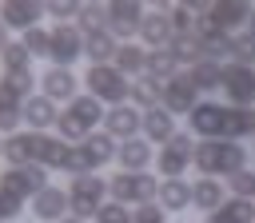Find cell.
Here are the masks:
<instances>
[{
    "label": "cell",
    "mask_w": 255,
    "mask_h": 223,
    "mask_svg": "<svg viewBox=\"0 0 255 223\" xmlns=\"http://www.w3.org/2000/svg\"><path fill=\"white\" fill-rule=\"evenodd\" d=\"M191 163L199 167V175L207 179H231L235 171L247 167V147L231 143V139H199L195 151H191Z\"/></svg>",
    "instance_id": "6da1fadb"
},
{
    "label": "cell",
    "mask_w": 255,
    "mask_h": 223,
    "mask_svg": "<svg viewBox=\"0 0 255 223\" xmlns=\"http://www.w3.org/2000/svg\"><path fill=\"white\" fill-rule=\"evenodd\" d=\"M108 195H112V203H124V207L135 203V207H143V203L159 199V179L147 175V171H120V175L108 179Z\"/></svg>",
    "instance_id": "7a4b0ae2"
},
{
    "label": "cell",
    "mask_w": 255,
    "mask_h": 223,
    "mask_svg": "<svg viewBox=\"0 0 255 223\" xmlns=\"http://www.w3.org/2000/svg\"><path fill=\"white\" fill-rule=\"evenodd\" d=\"M84 84H88V96H96L100 104H112V108H120V104H128V96H131V80H128L124 72H116L112 64H100V68H88V76H84Z\"/></svg>",
    "instance_id": "3957f363"
},
{
    "label": "cell",
    "mask_w": 255,
    "mask_h": 223,
    "mask_svg": "<svg viewBox=\"0 0 255 223\" xmlns=\"http://www.w3.org/2000/svg\"><path fill=\"white\" fill-rule=\"evenodd\" d=\"M68 203H72V215L76 219H96V211L108 203V179L100 175H76L68 183Z\"/></svg>",
    "instance_id": "277c9868"
},
{
    "label": "cell",
    "mask_w": 255,
    "mask_h": 223,
    "mask_svg": "<svg viewBox=\"0 0 255 223\" xmlns=\"http://www.w3.org/2000/svg\"><path fill=\"white\" fill-rule=\"evenodd\" d=\"M44 187H48V171L36 167V163H28V167H8V171L0 175V195H8V199L20 203V207H24V199H36Z\"/></svg>",
    "instance_id": "5b68a950"
},
{
    "label": "cell",
    "mask_w": 255,
    "mask_h": 223,
    "mask_svg": "<svg viewBox=\"0 0 255 223\" xmlns=\"http://www.w3.org/2000/svg\"><path fill=\"white\" fill-rule=\"evenodd\" d=\"M191 135L187 131H175L163 147H159V175L163 179H183V171L191 167Z\"/></svg>",
    "instance_id": "8992f818"
},
{
    "label": "cell",
    "mask_w": 255,
    "mask_h": 223,
    "mask_svg": "<svg viewBox=\"0 0 255 223\" xmlns=\"http://www.w3.org/2000/svg\"><path fill=\"white\" fill-rule=\"evenodd\" d=\"M223 96L231 100V108H251L255 104V68L223 64Z\"/></svg>",
    "instance_id": "52a82bcc"
},
{
    "label": "cell",
    "mask_w": 255,
    "mask_h": 223,
    "mask_svg": "<svg viewBox=\"0 0 255 223\" xmlns=\"http://www.w3.org/2000/svg\"><path fill=\"white\" fill-rule=\"evenodd\" d=\"M52 32V68H68L76 56H84V32H80V24H56V28H48Z\"/></svg>",
    "instance_id": "ba28073f"
},
{
    "label": "cell",
    "mask_w": 255,
    "mask_h": 223,
    "mask_svg": "<svg viewBox=\"0 0 255 223\" xmlns=\"http://www.w3.org/2000/svg\"><path fill=\"white\" fill-rule=\"evenodd\" d=\"M195 96H199V92H195L191 76H187V72H179V76H171V80L163 84V96H159V104H163L171 115H191V108L199 104Z\"/></svg>",
    "instance_id": "9c48e42d"
},
{
    "label": "cell",
    "mask_w": 255,
    "mask_h": 223,
    "mask_svg": "<svg viewBox=\"0 0 255 223\" xmlns=\"http://www.w3.org/2000/svg\"><path fill=\"white\" fill-rule=\"evenodd\" d=\"M143 4H135V0H116V4H108V32L116 36V40H128L131 32H139V24H143Z\"/></svg>",
    "instance_id": "30bf717a"
},
{
    "label": "cell",
    "mask_w": 255,
    "mask_h": 223,
    "mask_svg": "<svg viewBox=\"0 0 255 223\" xmlns=\"http://www.w3.org/2000/svg\"><path fill=\"white\" fill-rule=\"evenodd\" d=\"M104 131H108L112 139H135V135L143 131V112H139L135 104H120V108H112V112L104 115Z\"/></svg>",
    "instance_id": "8fae6325"
},
{
    "label": "cell",
    "mask_w": 255,
    "mask_h": 223,
    "mask_svg": "<svg viewBox=\"0 0 255 223\" xmlns=\"http://www.w3.org/2000/svg\"><path fill=\"white\" fill-rule=\"evenodd\" d=\"M187 127L199 139H223V104H195L187 115Z\"/></svg>",
    "instance_id": "7c38bea8"
},
{
    "label": "cell",
    "mask_w": 255,
    "mask_h": 223,
    "mask_svg": "<svg viewBox=\"0 0 255 223\" xmlns=\"http://www.w3.org/2000/svg\"><path fill=\"white\" fill-rule=\"evenodd\" d=\"M68 211H72V203H68V191L64 187H44L36 199H32V215L36 219H44V223H60V219H68Z\"/></svg>",
    "instance_id": "4fadbf2b"
},
{
    "label": "cell",
    "mask_w": 255,
    "mask_h": 223,
    "mask_svg": "<svg viewBox=\"0 0 255 223\" xmlns=\"http://www.w3.org/2000/svg\"><path fill=\"white\" fill-rule=\"evenodd\" d=\"M139 40L155 52V48H171V40H175V28H171V16L163 12V8H155V12H147L143 16V24H139Z\"/></svg>",
    "instance_id": "5bb4252c"
},
{
    "label": "cell",
    "mask_w": 255,
    "mask_h": 223,
    "mask_svg": "<svg viewBox=\"0 0 255 223\" xmlns=\"http://www.w3.org/2000/svg\"><path fill=\"white\" fill-rule=\"evenodd\" d=\"M251 20V4H243V0H227V4H211V16H207V24L215 28V32H223V36H231L239 24H247Z\"/></svg>",
    "instance_id": "9a60e30c"
},
{
    "label": "cell",
    "mask_w": 255,
    "mask_h": 223,
    "mask_svg": "<svg viewBox=\"0 0 255 223\" xmlns=\"http://www.w3.org/2000/svg\"><path fill=\"white\" fill-rule=\"evenodd\" d=\"M40 12H44V4H32V0H4V4H0V24H4V28H24V32H32L36 20H40Z\"/></svg>",
    "instance_id": "2e32d148"
},
{
    "label": "cell",
    "mask_w": 255,
    "mask_h": 223,
    "mask_svg": "<svg viewBox=\"0 0 255 223\" xmlns=\"http://www.w3.org/2000/svg\"><path fill=\"white\" fill-rule=\"evenodd\" d=\"M40 84H44V96H48L52 104H60V100H68V104H72V100L80 96V92H76V84H80V80L72 76V68H48V72L40 76Z\"/></svg>",
    "instance_id": "e0dca14e"
},
{
    "label": "cell",
    "mask_w": 255,
    "mask_h": 223,
    "mask_svg": "<svg viewBox=\"0 0 255 223\" xmlns=\"http://www.w3.org/2000/svg\"><path fill=\"white\" fill-rule=\"evenodd\" d=\"M36 143H40L36 131H16V135L4 139L0 155L8 159V167H28V163H36Z\"/></svg>",
    "instance_id": "ac0fdd59"
},
{
    "label": "cell",
    "mask_w": 255,
    "mask_h": 223,
    "mask_svg": "<svg viewBox=\"0 0 255 223\" xmlns=\"http://www.w3.org/2000/svg\"><path fill=\"white\" fill-rule=\"evenodd\" d=\"M20 115H24V123H28L36 135H44V131L60 119V112H56V104H52L48 96H32V100H24V112H20Z\"/></svg>",
    "instance_id": "d6986e66"
},
{
    "label": "cell",
    "mask_w": 255,
    "mask_h": 223,
    "mask_svg": "<svg viewBox=\"0 0 255 223\" xmlns=\"http://www.w3.org/2000/svg\"><path fill=\"white\" fill-rule=\"evenodd\" d=\"M143 135H147V143H167L171 135H175V115L159 104V108H151V112H143Z\"/></svg>",
    "instance_id": "ffe728a7"
},
{
    "label": "cell",
    "mask_w": 255,
    "mask_h": 223,
    "mask_svg": "<svg viewBox=\"0 0 255 223\" xmlns=\"http://www.w3.org/2000/svg\"><path fill=\"white\" fill-rule=\"evenodd\" d=\"M116 159H120V167L124 171H147V163L155 159V151H151V143L147 139H124L120 143V151H116Z\"/></svg>",
    "instance_id": "44dd1931"
},
{
    "label": "cell",
    "mask_w": 255,
    "mask_h": 223,
    "mask_svg": "<svg viewBox=\"0 0 255 223\" xmlns=\"http://www.w3.org/2000/svg\"><path fill=\"white\" fill-rule=\"evenodd\" d=\"M223 199H227V195H223V183H219V179H207V175H203V179L191 183V207H195V211H207V215H211V211L223 207Z\"/></svg>",
    "instance_id": "7402d4cb"
},
{
    "label": "cell",
    "mask_w": 255,
    "mask_h": 223,
    "mask_svg": "<svg viewBox=\"0 0 255 223\" xmlns=\"http://www.w3.org/2000/svg\"><path fill=\"white\" fill-rule=\"evenodd\" d=\"M243 135H255V112L251 108H223V139L239 143Z\"/></svg>",
    "instance_id": "603a6c76"
},
{
    "label": "cell",
    "mask_w": 255,
    "mask_h": 223,
    "mask_svg": "<svg viewBox=\"0 0 255 223\" xmlns=\"http://www.w3.org/2000/svg\"><path fill=\"white\" fill-rule=\"evenodd\" d=\"M116 52H120V44H116V36H112V32H88V36H84V56L92 60V68L112 64V60H116Z\"/></svg>",
    "instance_id": "cb8c5ba5"
},
{
    "label": "cell",
    "mask_w": 255,
    "mask_h": 223,
    "mask_svg": "<svg viewBox=\"0 0 255 223\" xmlns=\"http://www.w3.org/2000/svg\"><path fill=\"white\" fill-rule=\"evenodd\" d=\"M64 159H68V143L60 135H40V143H36V167L64 171Z\"/></svg>",
    "instance_id": "d4e9b609"
},
{
    "label": "cell",
    "mask_w": 255,
    "mask_h": 223,
    "mask_svg": "<svg viewBox=\"0 0 255 223\" xmlns=\"http://www.w3.org/2000/svg\"><path fill=\"white\" fill-rule=\"evenodd\" d=\"M159 96H163V84H159L155 76H147V72H143V76H135V80H131V96H128V100H131L139 112L159 108Z\"/></svg>",
    "instance_id": "484cf974"
},
{
    "label": "cell",
    "mask_w": 255,
    "mask_h": 223,
    "mask_svg": "<svg viewBox=\"0 0 255 223\" xmlns=\"http://www.w3.org/2000/svg\"><path fill=\"white\" fill-rule=\"evenodd\" d=\"M163 211H183L191 207V183L187 179H159V199H155Z\"/></svg>",
    "instance_id": "4316f807"
},
{
    "label": "cell",
    "mask_w": 255,
    "mask_h": 223,
    "mask_svg": "<svg viewBox=\"0 0 255 223\" xmlns=\"http://www.w3.org/2000/svg\"><path fill=\"white\" fill-rule=\"evenodd\" d=\"M112 68H116V72H124L128 80H135V76H143V72H147V52H143L139 44H120V52H116Z\"/></svg>",
    "instance_id": "83f0119b"
},
{
    "label": "cell",
    "mask_w": 255,
    "mask_h": 223,
    "mask_svg": "<svg viewBox=\"0 0 255 223\" xmlns=\"http://www.w3.org/2000/svg\"><path fill=\"white\" fill-rule=\"evenodd\" d=\"M207 223H255V203L251 199H223V207L219 211H211L207 215Z\"/></svg>",
    "instance_id": "f1b7e54d"
},
{
    "label": "cell",
    "mask_w": 255,
    "mask_h": 223,
    "mask_svg": "<svg viewBox=\"0 0 255 223\" xmlns=\"http://www.w3.org/2000/svg\"><path fill=\"white\" fill-rule=\"evenodd\" d=\"M187 76H191L195 92H215V88H223V64H215V60H199L195 68H187Z\"/></svg>",
    "instance_id": "f546056e"
},
{
    "label": "cell",
    "mask_w": 255,
    "mask_h": 223,
    "mask_svg": "<svg viewBox=\"0 0 255 223\" xmlns=\"http://www.w3.org/2000/svg\"><path fill=\"white\" fill-rule=\"evenodd\" d=\"M68 115H76V119H80V123L92 131V127H96V123H100L108 112H104V104H100L96 96H76V100L68 104Z\"/></svg>",
    "instance_id": "4dcf8cb0"
},
{
    "label": "cell",
    "mask_w": 255,
    "mask_h": 223,
    "mask_svg": "<svg viewBox=\"0 0 255 223\" xmlns=\"http://www.w3.org/2000/svg\"><path fill=\"white\" fill-rule=\"evenodd\" d=\"M147 76H155L159 84H167L171 76H179V60L171 56V48H155V52H147Z\"/></svg>",
    "instance_id": "1f68e13d"
},
{
    "label": "cell",
    "mask_w": 255,
    "mask_h": 223,
    "mask_svg": "<svg viewBox=\"0 0 255 223\" xmlns=\"http://www.w3.org/2000/svg\"><path fill=\"white\" fill-rule=\"evenodd\" d=\"M84 151L92 155V163H96V167H104L108 159H116V151H120V147H116V139H112L108 131H92V135L84 139Z\"/></svg>",
    "instance_id": "d6a6232c"
},
{
    "label": "cell",
    "mask_w": 255,
    "mask_h": 223,
    "mask_svg": "<svg viewBox=\"0 0 255 223\" xmlns=\"http://www.w3.org/2000/svg\"><path fill=\"white\" fill-rule=\"evenodd\" d=\"M80 32H108V4H84L80 8Z\"/></svg>",
    "instance_id": "836d02e7"
},
{
    "label": "cell",
    "mask_w": 255,
    "mask_h": 223,
    "mask_svg": "<svg viewBox=\"0 0 255 223\" xmlns=\"http://www.w3.org/2000/svg\"><path fill=\"white\" fill-rule=\"evenodd\" d=\"M231 64L255 68V36H251V32H239V36H231Z\"/></svg>",
    "instance_id": "e575fe53"
},
{
    "label": "cell",
    "mask_w": 255,
    "mask_h": 223,
    "mask_svg": "<svg viewBox=\"0 0 255 223\" xmlns=\"http://www.w3.org/2000/svg\"><path fill=\"white\" fill-rule=\"evenodd\" d=\"M171 56H175L179 64H191V68L203 60V56H199V40H195V36H175V40H171Z\"/></svg>",
    "instance_id": "d590c367"
},
{
    "label": "cell",
    "mask_w": 255,
    "mask_h": 223,
    "mask_svg": "<svg viewBox=\"0 0 255 223\" xmlns=\"http://www.w3.org/2000/svg\"><path fill=\"white\" fill-rule=\"evenodd\" d=\"M227 191H231L235 199H251V203H255V171H251V167L235 171V175L227 179Z\"/></svg>",
    "instance_id": "8d00e7d4"
},
{
    "label": "cell",
    "mask_w": 255,
    "mask_h": 223,
    "mask_svg": "<svg viewBox=\"0 0 255 223\" xmlns=\"http://www.w3.org/2000/svg\"><path fill=\"white\" fill-rule=\"evenodd\" d=\"M56 131H60V139H64V143H72V139H76V143H84V139L92 135V131H88V127H84L76 115H68V112L56 119Z\"/></svg>",
    "instance_id": "74e56055"
},
{
    "label": "cell",
    "mask_w": 255,
    "mask_h": 223,
    "mask_svg": "<svg viewBox=\"0 0 255 223\" xmlns=\"http://www.w3.org/2000/svg\"><path fill=\"white\" fill-rule=\"evenodd\" d=\"M20 44L28 48V56H48L52 52V32L48 28H32V32H24Z\"/></svg>",
    "instance_id": "f35d334b"
},
{
    "label": "cell",
    "mask_w": 255,
    "mask_h": 223,
    "mask_svg": "<svg viewBox=\"0 0 255 223\" xmlns=\"http://www.w3.org/2000/svg\"><path fill=\"white\" fill-rule=\"evenodd\" d=\"M0 60H4V72H20V68H32V56H28V48L24 44H8L4 52H0Z\"/></svg>",
    "instance_id": "ab89813d"
},
{
    "label": "cell",
    "mask_w": 255,
    "mask_h": 223,
    "mask_svg": "<svg viewBox=\"0 0 255 223\" xmlns=\"http://www.w3.org/2000/svg\"><path fill=\"white\" fill-rule=\"evenodd\" d=\"M0 84H8L20 100H32V84H36V80H32V68H20V72H4Z\"/></svg>",
    "instance_id": "60d3db41"
},
{
    "label": "cell",
    "mask_w": 255,
    "mask_h": 223,
    "mask_svg": "<svg viewBox=\"0 0 255 223\" xmlns=\"http://www.w3.org/2000/svg\"><path fill=\"white\" fill-rule=\"evenodd\" d=\"M96 223H135V219L128 215V207H124V203H112V199H108V203L96 211Z\"/></svg>",
    "instance_id": "b9f144b4"
},
{
    "label": "cell",
    "mask_w": 255,
    "mask_h": 223,
    "mask_svg": "<svg viewBox=\"0 0 255 223\" xmlns=\"http://www.w3.org/2000/svg\"><path fill=\"white\" fill-rule=\"evenodd\" d=\"M131 219H135V223H167V211H163L159 203H143V207L131 211Z\"/></svg>",
    "instance_id": "7bdbcfd3"
},
{
    "label": "cell",
    "mask_w": 255,
    "mask_h": 223,
    "mask_svg": "<svg viewBox=\"0 0 255 223\" xmlns=\"http://www.w3.org/2000/svg\"><path fill=\"white\" fill-rule=\"evenodd\" d=\"M80 8H84V4H44V12H48V16H56L60 24H64V20H72V16H80Z\"/></svg>",
    "instance_id": "ee69618b"
},
{
    "label": "cell",
    "mask_w": 255,
    "mask_h": 223,
    "mask_svg": "<svg viewBox=\"0 0 255 223\" xmlns=\"http://www.w3.org/2000/svg\"><path fill=\"white\" fill-rule=\"evenodd\" d=\"M20 215V203H12L8 195H0V223H8V219H16Z\"/></svg>",
    "instance_id": "f6af8a7d"
},
{
    "label": "cell",
    "mask_w": 255,
    "mask_h": 223,
    "mask_svg": "<svg viewBox=\"0 0 255 223\" xmlns=\"http://www.w3.org/2000/svg\"><path fill=\"white\" fill-rule=\"evenodd\" d=\"M8 44H12V40H8V28H4V24H0V52H4V48H8Z\"/></svg>",
    "instance_id": "bcb514c9"
},
{
    "label": "cell",
    "mask_w": 255,
    "mask_h": 223,
    "mask_svg": "<svg viewBox=\"0 0 255 223\" xmlns=\"http://www.w3.org/2000/svg\"><path fill=\"white\" fill-rule=\"evenodd\" d=\"M247 32L255 36V8H251V20H247Z\"/></svg>",
    "instance_id": "7dc6e473"
},
{
    "label": "cell",
    "mask_w": 255,
    "mask_h": 223,
    "mask_svg": "<svg viewBox=\"0 0 255 223\" xmlns=\"http://www.w3.org/2000/svg\"><path fill=\"white\" fill-rule=\"evenodd\" d=\"M60 223H84V219H76V215H68V219H60Z\"/></svg>",
    "instance_id": "c3c4849f"
},
{
    "label": "cell",
    "mask_w": 255,
    "mask_h": 223,
    "mask_svg": "<svg viewBox=\"0 0 255 223\" xmlns=\"http://www.w3.org/2000/svg\"><path fill=\"white\" fill-rule=\"evenodd\" d=\"M0 151H4V143H0Z\"/></svg>",
    "instance_id": "681fc988"
}]
</instances>
